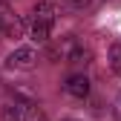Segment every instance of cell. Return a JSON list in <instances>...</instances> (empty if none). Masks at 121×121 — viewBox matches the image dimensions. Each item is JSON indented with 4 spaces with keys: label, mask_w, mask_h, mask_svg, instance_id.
<instances>
[{
    "label": "cell",
    "mask_w": 121,
    "mask_h": 121,
    "mask_svg": "<svg viewBox=\"0 0 121 121\" xmlns=\"http://www.w3.org/2000/svg\"><path fill=\"white\" fill-rule=\"evenodd\" d=\"M58 23V9L52 0H38L29 12V20H26V29H29V38L35 43H46L52 38V29Z\"/></svg>",
    "instance_id": "6da1fadb"
},
{
    "label": "cell",
    "mask_w": 121,
    "mask_h": 121,
    "mask_svg": "<svg viewBox=\"0 0 121 121\" xmlns=\"http://www.w3.org/2000/svg\"><path fill=\"white\" fill-rule=\"evenodd\" d=\"M0 121H46L43 110L29 98H12L0 110Z\"/></svg>",
    "instance_id": "7a4b0ae2"
},
{
    "label": "cell",
    "mask_w": 121,
    "mask_h": 121,
    "mask_svg": "<svg viewBox=\"0 0 121 121\" xmlns=\"http://www.w3.org/2000/svg\"><path fill=\"white\" fill-rule=\"evenodd\" d=\"M23 20L17 17V12L12 9L9 0H0V38H12V40H17L23 35Z\"/></svg>",
    "instance_id": "3957f363"
},
{
    "label": "cell",
    "mask_w": 121,
    "mask_h": 121,
    "mask_svg": "<svg viewBox=\"0 0 121 121\" xmlns=\"http://www.w3.org/2000/svg\"><path fill=\"white\" fill-rule=\"evenodd\" d=\"M6 66H9V69H23V72H29V69L38 66V52H35L32 46H20V49H14V52L9 55Z\"/></svg>",
    "instance_id": "277c9868"
},
{
    "label": "cell",
    "mask_w": 121,
    "mask_h": 121,
    "mask_svg": "<svg viewBox=\"0 0 121 121\" xmlns=\"http://www.w3.org/2000/svg\"><path fill=\"white\" fill-rule=\"evenodd\" d=\"M64 92L72 95V98H78V101L86 98V95H89V78H86L84 72H72L69 78L64 81Z\"/></svg>",
    "instance_id": "5b68a950"
},
{
    "label": "cell",
    "mask_w": 121,
    "mask_h": 121,
    "mask_svg": "<svg viewBox=\"0 0 121 121\" xmlns=\"http://www.w3.org/2000/svg\"><path fill=\"white\" fill-rule=\"evenodd\" d=\"M110 69L121 78V40H115L110 46Z\"/></svg>",
    "instance_id": "8992f818"
},
{
    "label": "cell",
    "mask_w": 121,
    "mask_h": 121,
    "mask_svg": "<svg viewBox=\"0 0 121 121\" xmlns=\"http://www.w3.org/2000/svg\"><path fill=\"white\" fill-rule=\"evenodd\" d=\"M52 3H58L60 9H66V12H84V9H89L92 0H52Z\"/></svg>",
    "instance_id": "52a82bcc"
},
{
    "label": "cell",
    "mask_w": 121,
    "mask_h": 121,
    "mask_svg": "<svg viewBox=\"0 0 121 121\" xmlns=\"http://www.w3.org/2000/svg\"><path fill=\"white\" fill-rule=\"evenodd\" d=\"M115 110H118V118H121V98H118V104H115Z\"/></svg>",
    "instance_id": "ba28073f"
},
{
    "label": "cell",
    "mask_w": 121,
    "mask_h": 121,
    "mask_svg": "<svg viewBox=\"0 0 121 121\" xmlns=\"http://www.w3.org/2000/svg\"><path fill=\"white\" fill-rule=\"evenodd\" d=\"M66 121H75V118H66Z\"/></svg>",
    "instance_id": "9c48e42d"
}]
</instances>
